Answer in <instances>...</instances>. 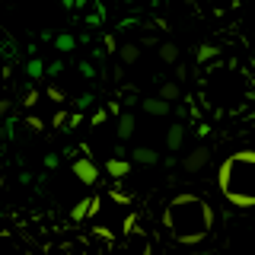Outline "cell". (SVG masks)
Listing matches in <instances>:
<instances>
[{"mask_svg": "<svg viewBox=\"0 0 255 255\" xmlns=\"http://www.w3.org/2000/svg\"><path fill=\"white\" fill-rule=\"evenodd\" d=\"M102 198H86V201H80L74 211H70V220H83V217H93L96 211H99Z\"/></svg>", "mask_w": 255, "mask_h": 255, "instance_id": "cell-6", "label": "cell"}, {"mask_svg": "<svg viewBox=\"0 0 255 255\" xmlns=\"http://www.w3.org/2000/svg\"><path fill=\"white\" fill-rule=\"evenodd\" d=\"M10 112V99H0V115H6Z\"/></svg>", "mask_w": 255, "mask_h": 255, "instance_id": "cell-30", "label": "cell"}, {"mask_svg": "<svg viewBox=\"0 0 255 255\" xmlns=\"http://www.w3.org/2000/svg\"><path fill=\"white\" fill-rule=\"evenodd\" d=\"M214 54H217V48H201V54H198V61L204 64V61H211Z\"/></svg>", "mask_w": 255, "mask_h": 255, "instance_id": "cell-24", "label": "cell"}, {"mask_svg": "<svg viewBox=\"0 0 255 255\" xmlns=\"http://www.w3.org/2000/svg\"><path fill=\"white\" fill-rule=\"evenodd\" d=\"M106 118H109V112H106V109H99V112H93V118H90V122H93V125H102Z\"/></svg>", "mask_w": 255, "mask_h": 255, "instance_id": "cell-25", "label": "cell"}, {"mask_svg": "<svg viewBox=\"0 0 255 255\" xmlns=\"http://www.w3.org/2000/svg\"><path fill=\"white\" fill-rule=\"evenodd\" d=\"M140 109L147 112V115H169V112H172V102H169V99H163V96H156V99L150 96V99H143V102H140Z\"/></svg>", "mask_w": 255, "mask_h": 255, "instance_id": "cell-5", "label": "cell"}, {"mask_svg": "<svg viewBox=\"0 0 255 255\" xmlns=\"http://www.w3.org/2000/svg\"><path fill=\"white\" fill-rule=\"evenodd\" d=\"M22 106L32 109V106H38V90H29L26 96H22Z\"/></svg>", "mask_w": 255, "mask_h": 255, "instance_id": "cell-20", "label": "cell"}, {"mask_svg": "<svg viewBox=\"0 0 255 255\" xmlns=\"http://www.w3.org/2000/svg\"><path fill=\"white\" fill-rule=\"evenodd\" d=\"M77 70H80V74H83L86 80L96 77V70H93V64H90V61H80V64H77Z\"/></svg>", "mask_w": 255, "mask_h": 255, "instance_id": "cell-21", "label": "cell"}, {"mask_svg": "<svg viewBox=\"0 0 255 255\" xmlns=\"http://www.w3.org/2000/svg\"><path fill=\"white\" fill-rule=\"evenodd\" d=\"M86 106H93V96H80L77 99V109H86Z\"/></svg>", "mask_w": 255, "mask_h": 255, "instance_id": "cell-27", "label": "cell"}, {"mask_svg": "<svg viewBox=\"0 0 255 255\" xmlns=\"http://www.w3.org/2000/svg\"><path fill=\"white\" fill-rule=\"evenodd\" d=\"M74 45H77V38H74V35H67V32L54 35V48H58V51H74Z\"/></svg>", "mask_w": 255, "mask_h": 255, "instance_id": "cell-15", "label": "cell"}, {"mask_svg": "<svg viewBox=\"0 0 255 255\" xmlns=\"http://www.w3.org/2000/svg\"><path fill=\"white\" fill-rule=\"evenodd\" d=\"M80 122H83V115H80V112H74V115H70V128H80Z\"/></svg>", "mask_w": 255, "mask_h": 255, "instance_id": "cell-29", "label": "cell"}, {"mask_svg": "<svg viewBox=\"0 0 255 255\" xmlns=\"http://www.w3.org/2000/svg\"><path fill=\"white\" fill-rule=\"evenodd\" d=\"M45 74H48V67L35 58V54H32V58L26 61V77H29V80H42Z\"/></svg>", "mask_w": 255, "mask_h": 255, "instance_id": "cell-10", "label": "cell"}, {"mask_svg": "<svg viewBox=\"0 0 255 255\" xmlns=\"http://www.w3.org/2000/svg\"><path fill=\"white\" fill-rule=\"evenodd\" d=\"M134 134V115H122L118 118V140H128Z\"/></svg>", "mask_w": 255, "mask_h": 255, "instance_id": "cell-14", "label": "cell"}, {"mask_svg": "<svg viewBox=\"0 0 255 255\" xmlns=\"http://www.w3.org/2000/svg\"><path fill=\"white\" fill-rule=\"evenodd\" d=\"M74 175L83 185H93V182L99 179V166L93 163V156H80V159H74Z\"/></svg>", "mask_w": 255, "mask_h": 255, "instance_id": "cell-3", "label": "cell"}, {"mask_svg": "<svg viewBox=\"0 0 255 255\" xmlns=\"http://www.w3.org/2000/svg\"><path fill=\"white\" fill-rule=\"evenodd\" d=\"M93 236H96V239H106V243L112 246V233H109L106 227H93Z\"/></svg>", "mask_w": 255, "mask_h": 255, "instance_id": "cell-23", "label": "cell"}, {"mask_svg": "<svg viewBox=\"0 0 255 255\" xmlns=\"http://www.w3.org/2000/svg\"><path fill=\"white\" fill-rule=\"evenodd\" d=\"M182 143H185V128H182V125H172V128H169V134H166V147H169L172 153H175Z\"/></svg>", "mask_w": 255, "mask_h": 255, "instance_id": "cell-8", "label": "cell"}, {"mask_svg": "<svg viewBox=\"0 0 255 255\" xmlns=\"http://www.w3.org/2000/svg\"><path fill=\"white\" fill-rule=\"evenodd\" d=\"M106 172L112 175V179H125L128 172H131V163L118 153V156H112V159H106Z\"/></svg>", "mask_w": 255, "mask_h": 255, "instance_id": "cell-7", "label": "cell"}, {"mask_svg": "<svg viewBox=\"0 0 255 255\" xmlns=\"http://www.w3.org/2000/svg\"><path fill=\"white\" fill-rule=\"evenodd\" d=\"M207 159H211V153H207V147H195L191 153L182 159V169H185L188 175H195V172H201L204 166H207Z\"/></svg>", "mask_w": 255, "mask_h": 255, "instance_id": "cell-4", "label": "cell"}, {"mask_svg": "<svg viewBox=\"0 0 255 255\" xmlns=\"http://www.w3.org/2000/svg\"><path fill=\"white\" fill-rule=\"evenodd\" d=\"M80 6H86V0H77V10H80Z\"/></svg>", "mask_w": 255, "mask_h": 255, "instance_id": "cell-31", "label": "cell"}, {"mask_svg": "<svg viewBox=\"0 0 255 255\" xmlns=\"http://www.w3.org/2000/svg\"><path fill=\"white\" fill-rule=\"evenodd\" d=\"M45 96H48V102H58V106H61V102H67V96H64V90H58V86H48V90H45Z\"/></svg>", "mask_w": 255, "mask_h": 255, "instance_id": "cell-16", "label": "cell"}, {"mask_svg": "<svg viewBox=\"0 0 255 255\" xmlns=\"http://www.w3.org/2000/svg\"><path fill=\"white\" fill-rule=\"evenodd\" d=\"M156 150H150V147H137L134 150V163H140V166H153L156 163Z\"/></svg>", "mask_w": 255, "mask_h": 255, "instance_id": "cell-11", "label": "cell"}, {"mask_svg": "<svg viewBox=\"0 0 255 255\" xmlns=\"http://www.w3.org/2000/svg\"><path fill=\"white\" fill-rule=\"evenodd\" d=\"M102 48H106V51H118V38L115 35H102Z\"/></svg>", "mask_w": 255, "mask_h": 255, "instance_id": "cell-22", "label": "cell"}, {"mask_svg": "<svg viewBox=\"0 0 255 255\" xmlns=\"http://www.w3.org/2000/svg\"><path fill=\"white\" fill-rule=\"evenodd\" d=\"M64 125H70V112H54V118H51V128H64Z\"/></svg>", "mask_w": 255, "mask_h": 255, "instance_id": "cell-17", "label": "cell"}, {"mask_svg": "<svg viewBox=\"0 0 255 255\" xmlns=\"http://www.w3.org/2000/svg\"><path fill=\"white\" fill-rule=\"evenodd\" d=\"M217 188L223 201L239 211L255 207V150H236L223 159L217 169Z\"/></svg>", "mask_w": 255, "mask_h": 255, "instance_id": "cell-2", "label": "cell"}, {"mask_svg": "<svg viewBox=\"0 0 255 255\" xmlns=\"http://www.w3.org/2000/svg\"><path fill=\"white\" fill-rule=\"evenodd\" d=\"M185 3H188V6H191V3H198V0H185Z\"/></svg>", "mask_w": 255, "mask_h": 255, "instance_id": "cell-32", "label": "cell"}, {"mask_svg": "<svg viewBox=\"0 0 255 255\" xmlns=\"http://www.w3.org/2000/svg\"><path fill=\"white\" fill-rule=\"evenodd\" d=\"M159 96H163V99H169V102H175L182 96V80H166V83L159 86Z\"/></svg>", "mask_w": 255, "mask_h": 255, "instance_id": "cell-9", "label": "cell"}, {"mask_svg": "<svg viewBox=\"0 0 255 255\" xmlns=\"http://www.w3.org/2000/svg\"><path fill=\"white\" fill-rule=\"evenodd\" d=\"M159 58H163L166 64H179V45L163 42V45H159Z\"/></svg>", "mask_w": 255, "mask_h": 255, "instance_id": "cell-13", "label": "cell"}, {"mask_svg": "<svg viewBox=\"0 0 255 255\" xmlns=\"http://www.w3.org/2000/svg\"><path fill=\"white\" fill-rule=\"evenodd\" d=\"M61 70H64V64H61V61H51V64H48V74H51V77H54V74H61Z\"/></svg>", "mask_w": 255, "mask_h": 255, "instance_id": "cell-26", "label": "cell"}, {"mask_svg": "<svg viewBox=\"0 0 255 255\" xmlns=\"http://www.w3.org/2000/svg\"><path fill=\"white\" fill-rule=\"evenodd\" d=\"M109 198H112V201H118V204H131V195H125L122 188H112Z\"/></svg>", "mask_w": 255, "mask_h": 255, "instance_id": "cell-19", "label": "cell"}, {"mask_svg": "<svg viewBox=\"0 0 255 255\" xmlns=\"http://www.w3.org/2000/svg\"><path fill=\"white\" fill-rule=\"evenodd\" d=\"M118 54H122V64H134V61L140 58V45L128 42V45H122V48H118Z\"/></svg>", "mask_w": 255, "mask_h": 255, "instance_id": "cell-12", "label": "cell"}, {"mask_svg": "<svg viewBox=\"0 0 255 255\" xmlns=\"http://www.w3.org/2000/svg\"><path fill=\"white\" fill-rule=\"evenodd\" d=\"M58 163H61V159L54 156V153H48V156H45V166H48V169H54V166H58Z\"/></svg>", "mask_w": 255, "mask_h": 255, "instance_id": "cell-28", "label": "cell"}, {"mask_svg": "<svg viewBox=\"0 0 255 255\" xmlns=\"http://www.w3.org/2000/svg\"><path fill=\"white\" fill-rule=\"evenodd\" d=\"M163 227L179 246H198L214 233V211L204 198L182 191L163 211Z\"/></svg>", "mask_w": 255, "mask_h": 255, "instance_id": "cell-1", "label": "cell"}, {"mask_svg": "<svg viewBox=\"0 0 255 255\" xmlns=\"http://www.w3.org/2000/svg\"><path fill=\"white\" fill-rule=\"evenodd\" d=\"M26 128H29V131H35V134H38V131H45V122H42L38 115H29V118H26Z\"/></svg>", "mask_w": 255, "mask_h": 255, "instance_id": "cell-18", "label": "cell"}]
</instances>
